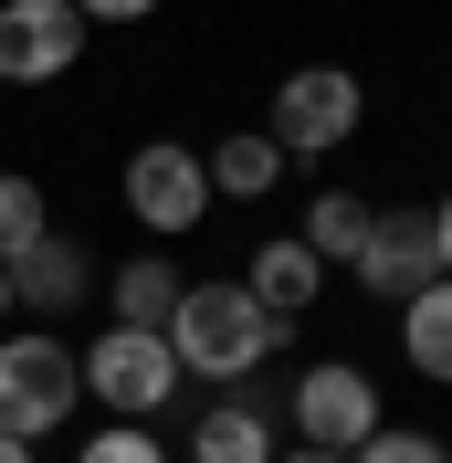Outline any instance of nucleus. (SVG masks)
<instances>
[{"label":"nucleus","mask_w":452,"mask_h":463,"mask_svg":"<svg viewBox=\"0 0 452 463\" xmlns=\"http://www.w3.org/2000/svg\"><path fill=\"white\" fill-rule=\"evenodd\" d=\"M284 421H295V442H306V453H358V442L390 421V401H379V379H368L358 358H315V369H295Z\"/></svg>","instance_id":"20e7f679"},{"label":"nucleus","mask_w":452,"mask_h":463,"mask_svg":"<svg viewBox=\"0 0 452 463\" xmlns=\"http://www.w3.org/2000/svg\"><path fill=\"white\" fill-rule=\"evenodd\" d=\"M74 463H179V453H169L158 432H147V421H106V432H95Z\"/></svg>","instance_id":"a211bd4d"},{"label":"nucleus","mask_w":452,"mask_h":463,"mask_svg":"<svg viewBox=\"0 0 452 463\" xmlns=\"http://www.w3.org/2000/svg\"><path fill=\"white\" fill-rule=\"evenodd\" d=\"M0 463H32V442H11V432H0Z\"/></svg>","instance_id":"4be33fe9"},{"label":"nucleus","mask_w":452,"mask_h":463,"mask_svg":"<svg viewBox=\"0 0 452 463\" xmlns=\"http://www.w3.org/2000/svg\"><path fill=\"white\" fill-rule=\"evenodd\" d=\"M347 274H358V295H379V306H410V295L421 285H442V253H431V211L421 201H390L379 211V222H368V242H358V263H347Z\"/></svg>","instance_id":"423d86ee"},{"label":"nucleus","mask_w":452,"mask_h":463,"mask_svg":"<svg viewBox=\"0 0 452 463\" xmlns=\"http://www.w3.org/2000/svg\"><path fill=\"white\" fill-rule=\"evenodd\" d=\"M74 63H85L74 0H0V85H63Z\"/></svg>","instance_id":"0eeeda50"},{"label":"nucleus","mask_w":452,"mask_h":463,"mask_svg":"<svg viewBox=\"0 0 452 463\" xmlns=\"http://www.w3.org/2000/svg\"><path fill=\"white\" fill-rule=\"evenodd\" d=\"M179 390V358L158 326H106V337L85 347V401H106L116 421H158Z\"/></svg>","instance_id":"39448f33"},{"label":"nucleus","mask_w":452,"mask_h":463,"mask_svg":"<svg viewBox=\"0 0 452 463\" xmlns=\"http://www.w3.org/2000/svg\"><path fill=\"white\" fill-rule=\"evenodd\" d=\"M295 326L263 317L253 285H179V317H169V358L179 379H211V390H242L263 358H284Z\"/></svg>","instance_id":"f257e3e1"},{"label":"nucleus","mask_w":452,"mask_h":463,"mask_svg":"<svg viewBox=\"0 0 452 463\" xmlns=\"http://www.w3.org/2000/svg\"><path fill=\"white\" fill-rule=\"evenodd\" d=\"M274 463H347V453H306V442H295V453H274Z\"/></svg>","instance_id":"412c9836"},{"label":"nucleus","mask_w":452,"mask_h":463,"mask_svg":"<svg viewBox=\"0 0 452 463\" xmlns=\"http://www.w3.org/2000/svg\"><path fill=\"white\" fill-rule=\"evenodd\" d=\"M179 285H190V274H179L169 253H127V263L106 274V306H116V326H158V337H169Z\"/></svg>","instance_id":"f8f14e48"},{"label":"nucleus","mask_w":452,"mask_h":463,"mask_svg":"<svg viewBox=\"0 0 452 463\" xmlns=\"http://www.w3.org/2000/svg\"><path fill=\"white\" fill-rule=\"evenodd\" d=\"M95 285V253L74 242V232H42L22 263H11V306H32V317H63V306H85Z\"/></svg>","instance_id":"1a4fd4ad"},{"label":"nucleus","mask_w":452,"mask_h":463,"mask_svg":"<svg viewBox=\"0 0 452 463\" xmlns=\"http://www.w3.org/2000/svg\"><path fill=\"white\" fill-rule=\"evenodd\" d=\"M431 253H442V285H452V190L431 201Z\"/></svg>","instance_id":"aec40b11"},{"label":"nucleus","mask_w":452,"mask_h":463,"mask_svg":"<svg viewBox=\"0 0 452 463\" xmlns=\"http://www.w3.org/2000/svg\"><path fill=\"white\" fill-rule=\"evenodd\" d=\"M200 169H211V201H263V190L284 179V147L263 137V127H231V137L211 147Z\"/></svg>","instance_id":"4468645a"},{"label":"nucleus","mask_w":452,"mask_h":463,"mask_svg":"<svg viewBox=\"0 0 452 463\" xmlns=\"http://www.w3.org/2000/svg\"><path fill=\"white\" fill-rule=\"evenodd\" d=\"M347 463H452V442H442V432H421V421H379V432H368Z\"/></svg>","instance_id":"f3484780"},{"label":"nucleus","mask_w":452,"mask_h":463,"mask_svg":"<svg viewBox=\"0 0 452 463\" xmlns=\"http://www.w3.org/2000/svg\"><path fill=\"white\" fill-rule=\"evenodd\" d=\"M74 411H85V358L74 347L42 337V326L0 337V432L11 442H53Z\"/></svg>","instance_id":"f03ea898"},{"label":"nucleus","mask_w":452,"mask_h":463,"mask_svg":"<svg viewBox=\"0 0 452 463\" xmlns=\"http://www.w3.org/2000/svg\"><path fill=\"white\" fill-rule=\"evenodd\" d=\"M358 127H368V85L347 63H295L274 85V116H263V137H274L284 158H337Z\"/></svg>","instance_id":"7ed1b4c3"},{"label":"nucleus","mask_w":452,"mask_h":463,"mask_svg":"<svg viewBox=\"0 0 452 463\" xmlns=\"http://www.w3.org/2000/svg\"><path fill=\"white\" fill-rule=\"evenodd\" d=\"M242 285H253V306H263V317H284V326H295L315 295H326V263H315L295 232H274V242H253V274H242Z\"/></svg>","instance_id":"9b49d317"},{"label":"nucleus","mask_w":452,"mask_h":463,"mask_svg":"<svg viewBox=\"0 0 452 463\" xmlns=\"http://www.w3.org/2000/svg\"><path fill=\"white\" fill-rule=\"evenodd\" d=\"M42 232H53V201H42V179H32V169H0V263H22Z\"/></svg>","instance_id":"dca6fc26"},{"label":"nucleus","mask_w":452,"mask_h":463,"mask_svg":"<svg viewBox=\"0 0 452 463\" xmlns=\"http://www.w3.org/2000/svg\"><path fill=\"white\" fill-rule=\"evenodd\" d=\"M74 11H85V22H147L158 0H74Z\"/></svg>","instance_id":"6ab92c4d"},{"label":"nucleus","mask_w":452,"mask_h":463,"mask_svg":"<svg viewBox=\"0 0 452 463\" xmlns=\"http://www.w3.org/2000/svg\"><path fill=\"white\" fill-rule=\"evenodd\" d=\"M368 222H379V201H368V190H337V179H326V190L306 201V222H295V242H306V253L326 263V274H337V263H358Z\"/></svg>","instance_id":"ddd939ff"},{"label":"nucleus","mask_w":452,"mask_h":463,"mask_svg":"<svg viewBox=\"0 0 452 463\" xmlns=\"http://www.w3.org/2000/svg\"><path fill=\"white\" fill-rule=\"evenodd\" d=\"M0 317H11V263H0Z\"/></svg>","instance_id":"5701e85b"},{"label":"nucleus","mask_w":452,"mask_h":463,"mask_svg":"<svg viewBox=\"0 0 452 463\" xmlns=\"http://www.w3.org/2000/svg\"><path fill=\"white\" fill-rule=\"evenodd\" d=\"M116 190H127V211H137L158 242H179V232H200V222H211V169H200V147H169V137H158V147H137Z\"/></svg>","instance_id":"6e6552de"},{"label":"nucleus","mask_w":452,"mask_h":463,"mask_svg":"<svg viewBox=\"0 0 452 463\" xmlns=\"http://www.w3.org/2000/svg\"><path fill=\"white\" fill-rule=\"evenodd\" d=\"M190 463H274V411L242 401V390H221L211 411H190V442H179Z\"/></svg>","instance_id":"9d476101"},{"label":"nucleus","mask_w":452,"mask_h":463,"mask_svg":"<svg viewBox=\"0 0 452 463\" xmlns=\"http://www.w3.org/2000/svg\"><path fill=\"white\" fill-rule=\"evenodd\" d=\"M400 358L452 390V285H421L410 306H400Z\"/></svg>","instance_id":"2eb2a0df"}]
</instances>
